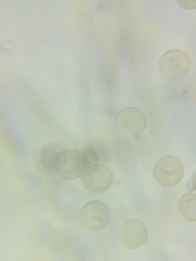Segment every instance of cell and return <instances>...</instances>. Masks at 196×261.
<instances>
[{"label":"cell","mask_w":196,"mask_h":261,"mask_svg":"<svg viewBox=\"0 0 196 261\" xmlns=\"http://www.w3.org/2000/svg\"><path fill=\"white\" fill-rule=\"evenodd\" d=\"M82 181L85 189L92 194L107 192L113 182L111 169L104 163H94L86 167Z\"/></svg>","instance_id":"cell-1"},{"label":"cell","mask_w":196,"mask_h":261,"mask_svg":"<svg viewBox=\"0 0 196 261\" xmlns=\"http://www.w3.org/2000/svg\"><path fill=\"white\" fill-rule=\"evenodd\" d=\"M109 208L104 202L94 200L83 206L80 212L81 223L86 230L92 232L102 231L109 223Z\"/></svg>","instance_id":"cell-2"},{"label":"cell","mask_w":196,"mask_h":261,"mask_svg":"<svg viewBox=\"0 0 196 261\" xmlns=\"http://www.w3.org/2000/svg\"><path fill=\"white\" fill-rule=\"evenodd\" d=\"M190 65L189 55L178 49L165 53L159 61V68L162 74L174 80L184 77L190 70Z\"/></svg>","instance_id":"cell-3"},{"label":"cell","mask_w":196,"mask_h":261,"mask_svg":"<svg viewBox=\"0 0 196 261\" xmlns=\"http://www.w3.org/2000/svg\"><path fill=\"white\" fill-rule=\"evenodd\" d=\"M118 239L125 248L138 249L147 241V228L141 220L128 219L119 227Z\"/></svg>","instance_id":"cell-4"},{"label":"cell","mask_w":196,"mask_h":261,"mask_svg":"<svg viewBox=\"0 0 196 261\" xmlns=\"http://www.w3.org/2000/svg\"><path fill=\"white\" fill-rule=\"evenodd\" d=\"M116 125L125 136L140 140V135L146 128V118L140 109L128 107L117 114Z\"/></svg>","instance_id":"cell-5"},{"label":"cell","mask_w":196,"mask_h":261,"mask_svg":"<svg viewBox=\"0 0 196 261\" xmlns=\"http://www.w3.org/2000/svg\"><path fill=\"white\" fill-rule=\"evenodd\" d=\"M184 169L180 160L174 156L160 158L154 168V175L156 181L162 186H175L181 182Z\"/></svg>","instance_id":"cell-6"},{"label":"cell","mask_w":196,"mask_h":261,"mask_svg":"<svg viewBox=\"0 0 196 261\" xmlns=\"http://www.w3.org/2000/svg\"><path fill=\"white\" fill-rule=\"evenodd\" d=\"M83 154L77 149H65L60 152L56 171L65 179H77L83 175L86 169Z\"/></svg>","instance_id":"cell-7"},{"label":"cell","mask_w":196,"mask_h":261,"mask_svg":"<svg viewBox=\"0 0 196 261\" xmlns=\"http://www.w3.org/2000/svg\"><path fill=\"white\" fill-rule=\"evenodd\" d=\"M83 154L86 166L94 165V163L101 162H108L109 161V152L107 147L102 143H92L87 145L83 151H81Z\"/></svg>","instance_id":"cell-8"},{"label":"cell","mask_w":196,"mask_h":261,"mask_svg":"<svg viewBox=\"0 0 196 261\" xmlns=\"http://www.w3.org/2000/svg\"><path fill=\"white\" fill-rule=\"evenodd\" d=\"M178 210L186 221L196 222V195L194 193L182 195L178 203Z\"/></svg>","instance_id":"cell-9"},{"label":"cell","mask_w":196,"mask_h":261,"mask_svg":"<svg viewBox=\"0 0 196 261\" xmlns=\"http://www.w3.org/2000/svg\"><path fill=\"white\" fill-rule=\"evenodd\" d=\"M60 152L57 151L51 146H45L40 151V162L47 169H56L57 162H58Z\"/></svg>","instance_id":"cell-10"},{"label":"cell","mask_w":196,"mask_h":261,"mask_svg":"<svg viewBox=\"0 0 196 261\" xmlns=\"http://www.w3.org/2000/svg\"><path fill=\"white\" fill-rule=\"evenodd\" d=\"M178 4H179L180 6H182L183 8H186V9H190V10L195 9V7H196L195 2H185V3L178 2Z\"/></svg>","instance_id":"cell-11"}]
</instances>
